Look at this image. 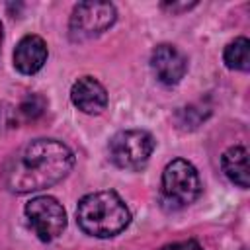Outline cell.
Returning <instances> with one entry per match:
<instances>
[{"label": "cell", "mask_w": 250, "mask_h": 250, "mask_svg": "<svg viewBox=\"0 0 250 250\" xmlns=\"http://www.w3.org/2000/svg\"><path fill=\"white\" fill-rule=\"evenodd\" d=\"M74 166L72 150L57 139H33L0 166V182L12 193H31L64 180Z\"/></svg>", "instance_id": "1"}, {"label": "cell", "mask_w": 250, "mask_h": 250, "mask_svg": "<svg viewBox=\"0 0 250 250\" xmlns=\"http://www.w3.org/2000/svg\"><path fill=\"white\" fill-rule=\"evenodd\" d=\"M76 223L90 236L111 238L129 227L131 213L119 193L104 189L88 193L78 201Z\"/></svg>", "instance_id": "2"}, {"label": "cell", "mask_w": 250, "mask_h": 250, "mask_svg": "<svg viewBox=\"0 0 250 250\" xmlns=\"http://www.w3.org/2000/svg\"><path fill=\"white\" fill-rule=\"evenodd\" d=\"M160 193L168 207L182 209L191 205L201 193V180L195 166L184 158H174L168 162L162 172Z\"/></svg>", "instance_id": "3"}, {"label": "cell", "mask_w": 250, "mask_h": 250, "mask_svg": "<svg viewBox=\"0 0 250 250\" xmlns=\"http://www.w3.org/2000/svg\"><path fill=\"white\" fill-rule=\"evenodd\" d=\"M154 150V139L143 129H125L109 139V160L123 170H141Z\"/></svg>", "instance_id": "4"}, {"label": "cell", "mask_w": 250, "mask_h": 250, "mask_svg": "<svg viewBox=\"0 0 250 250\" xmlns=\"http://www.w3.org/2000/svg\"><path fill=\"white\" fill-rule=\"evenodd\" d=\"M115 6L109 2H80L72 10L68 21V35L72 41L94 39L109 29L115 23Z\"/></svg>", "instance_id": "5"}, {"label": "cell", "mask_w": 250, "mask_h": 250, "mask_svg": "<svg viewBox=\"0 0 250 250\" xmlns=\"http://www.w3.org/2000/svg\"><path fill=\"white\" fill-rule=\"evenodd\" d=\"M23 213L29 227L43 242L59 238L66 229V211L51 195H37L29 199L23 207Z\"/></svg>", "instance_id": "6"}, {"label": "cell", "mask_w": 250, "mask_h": 250, "mask_svg": "<svg viewBox=\"0 0 250 250\" xmlns=\"http://www.w3.org/2000/svg\"><path fill=\"white\" fill-rule=\"evenodd\" d=\"M150 68L160 84L174 86L184 78L188 70V59L176 45L162 43L150 53Z\"/></svg>", "instance_id": "7"}, {"label": "cell", "mask_w": 250, "mask_h": 250, "mask_svg": "<svg viewBox=\"0 0 250 250\" xmlns=\"http://www.w3.org/2000/svg\"><path fill=\"white\" fill-rule=\"evenodd\" d=\"M70 100L74 107H78L82 113L98 115L107 105V92L100 80L94 76H82L78 78L70 88Z\"/></svg>", "instance_id": "8"}, {"label": "cell", "mask_w": 250, "mask_h": 250, "mask_svg": "<svg viewBox=\"0 0 250 250\" xmlns=\"http://www.w3.org/2000/svg\"><path fill=\"white\" fill-rule=\"evenodd\" d=\"M47 43L39 35H25L14 49V66L21 74H35L47 62Z\"/></svg>", "instance_id": "9"}, {"label": "cell", "mask_w": 250, "mask_h": 250, "mask_svg": "<svg viewBox=\"0 0 250 250\" xmlns=\"http://www.w3.org/2000/svg\"><path fill=\"white\" fill-rule=\"evenodd\" d=\"M221 166L225 176L236 184L238 188L246 189L250 184V172H248V150L240 145L230 146L221 156Z\"/></svg>", "instance_id": "10"}, {"label": "cell", "mask_w": 250, "mask_h": 250, "mask_svg": "<svg viewBox=\"0 0 250 250\" xmlns=\"http://www.w3.org/2000/svg\"><path fill=\"white\" fill-rule=\"evenodd\" d=\"M223 61L230 70L248 72L250 68V41L246 37H236L223 51Z\"/></svg>", "instance_id": "11"}, {"label": "cell", "mask_w": 250, "mask_h": 250, "mask_svg": "<svg viewBox=\"0 0 250 250\" xmlns=\"http://www.w3.org/2000/svg\"><path fill=\"white\" fill-rule=\"evenodd\" d=\"M18 109V117H20V123H25V121H35L37 117L43 115V111L47 109V100L39 94H29L20 105H16Z\"/></svg>", "instance_id": "12"}, {"label": "cell", "mask_w": 250, "mask_h": 250, "mask_svg": "<svg viewBox=\"0 0 250 250\" xmlns=\"http://www.w3.org/2000/svg\"><path fill=\"white\" fill-rule=\"evenodd\" d=\"M18 125H20V117H18L16 105H12L8 102H0V135H6L8 131L16 129Z\"/></svg>", "instance_id": "13"}, {"label": "cell", "mask_w": 250, "mask_h": 250, "mask_svg": "<svg viewBox=\"0 0 250 250\" xmlns=\"http://www.w3.org/2000/svg\"><path fill=\"white\" fill-rule=\"evenodd\" d=\"M160 250H203V246L197 240H180V242L166 244Z\"/></svg>", "instance_id": "14"}, {"label": "cell", "mask_w": 250, "mask_h": 250, "mask_svg": "<svg viewBox=\"0 0 250 250\" xmlns=\"http://www.w3.org/2000/svg\"><path fill=\"white\" fill-rule=\"evenodd\" d=\"M191 6H195V2H191V4H186V2H184V4H174V2H172V4H162V8H168L170 12H182V10H189Z\"/></svg>", "instance_id": "15"}, {"label": "cell", "mask_w": 250, "mask_h": 250, "mask_svg": "<svg viewBox=\"0 0 250 250\" xmlns=\"http://www.w3.org/2000/svg\"><path fill=\"white\" fill-rule=\"evenodd\" d=\"M0 45H2V23H0Z\"/></svg>", "instance_id": "16"}]
</instances>
